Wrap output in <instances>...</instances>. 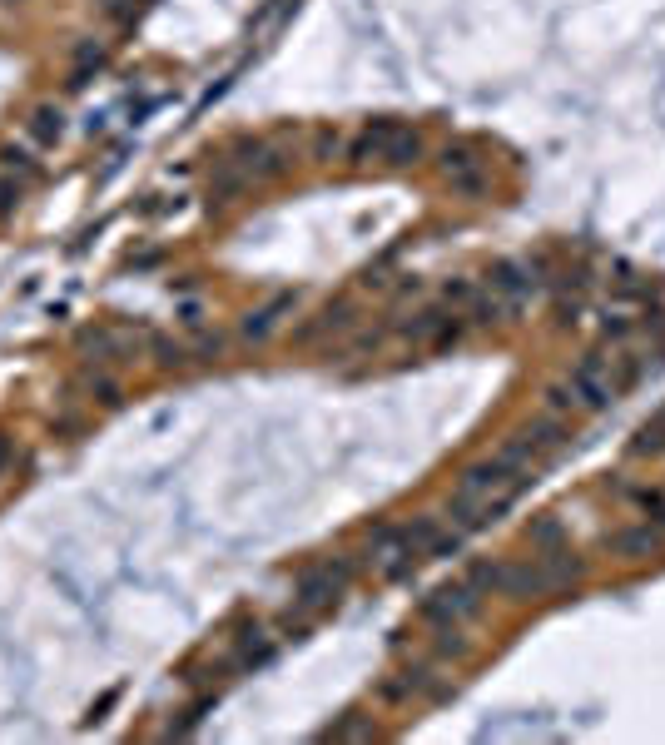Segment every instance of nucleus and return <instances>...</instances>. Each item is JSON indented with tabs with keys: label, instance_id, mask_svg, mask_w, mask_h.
Segmentation results:
<instances>
[{
	"label": "nucleus",
	"instance_id": "1",
	"mask_svg": "<svg viewBox=\"0 0 665 745\" xmlns=\"http://www.w3.org/2000/svg\"><path fill=\"white\" fill-rule=\"evenodd\" d=\"M636 378V363H626V358H601V353H586L576 368H571V398H576V408H586V413H606L616 398H621V388Z\"/></svg>",
	"mask_w": 665,
	"mask_h": 745
},
{
	"label": "nucleus",
	"instance_id": "2",
	"mask_svg": "<svg viewBox=\"0 0 665 745\" xmlns=\"http://www.w3.org/2000/svg\"><path fill=\"white\" fill-rule=\"evenodd\" d=\"M343 587H348V562H318L293 582V601H298V611H318V606L338 601Z\"/></svg>",
	"mask_w": 665,
	"mask_h": 745
},
{
	"label": "nucleus",
	"instance_id": "3",
	"mask_svg": "<svg viewBox=\"0 0 665 745\" xmlns=\"http://www.w3.org/2000/svg\"><path fill=\"white\" fill-rule=\"evenodd\" d=\"M437 164H442V179H447L452 194H462V199H482L487 194V164L467 145H447Z\"/></svg>",
	"mask_w": 665,
	"mask_h": 745
},
{
	"label": "nucleus",
	"instance_id": "4",
	"mask_svg": "<svg viewBox=\"0 0 665 745\" xmlns=\"http://www.w3.org/2000/svg\"><path fill=\"white\" fill-rule=\"evenodd\" d=\"M487 289L502 298L507 308L527 303V298L541 289V279H536V264H522V259H502V264H492V269H487Z\"/></svg>",
	"mask_w": 665,
	"mask_h": 745
},
{
	"label": "nucleus",
	"instance_id": "5",
	"mask_svg": "<svg viewBox=\"0 0 665 745\" xmlns=\"http://www.w3.org/2000/svg\"><path fill=\"white\" fill-rule=\"evenodd\" d=\"M482 606V596L472 582H457V587H437V592L422 601V616L427 621H437V626H462L472 611Z\"/></svg>",
	"mask_w": 665,
	"mask_h": 745
},
{
	"label": "nucleus",
	"instance_id": "6",
	"mask_svg": "<svg viewBox=\"0 0 665 745\" xmlns=\"http://www.w3.org/2000/svg\"><path fill=\"white\" fill-rule=\"evenodd\" d=\"M412 557H417V552H412V542H407L402 527H378V532H373V562H378L383 577H407Z\"/></svg>",
	"mask_w": 665,
	"mask_h": 745
},
{
	"label": "nucleus",
	"instance_id": "7",
	"mask_svg": "<svg viewBox=\"0 0 665 745\" xmlns=\"http://www.w3.org/2000/svg\"><path fill=\"white\" fill-rule=\"evenodd\" d=\"M606 542H611V552H616V557H626V562L661 557V547H665V537L651 527V522H646V527H621V532H611Z\"/></svg>",
	"mask_w": 665,
	"mask_h": 745
},
{
	"label": "nucleus",
	"instance_id": "8",
	"mask_svg": "<svg viewBox=\"0 0 665 745\" xmlns=\"http://www.w3.org/2000/svg\"><path fill=\"white\" fill-rule=\"evenodd\" d=\"M497 592L517 596V601H527V596H546V592H551V582H546L541 557H536V562H512V567H502V587H497Z\"/></svg>",
	"mask_w": 665,
	"mask_h": 745
},
{
	"label": "nucleus",
	"instance_id": "9",
	"mask_svg": "<svg viewBox=\"0 0 665 745\" xmlns=\"http://www.w3.org/2000/svg\"><path fill=\"white\" fill-rule=\"evenodd\" d=\"M293 303H298V294H273L264 308H254V313L239 323V328H244V338H254V343H259V338H268V333L283 323V313H293Z\"/></svg>",
	"mask_w": 665,
	"mask_h": 745
},
{
	"label": "nucleus",
	"instance_id": "10",
	"mask_svg": "<svg viewBox=\"0 0 665 745\" xmlns=\"http://www.w3.org/2000/svg\"><path fill=\"white\" fill-rule=\"evenodd\" d=\"M427 154V145H422V135L412 130V125H393L388 130V145H383V164H393V169H412L417 159Z\"/></svg>",
	"mask_w": 665,
	"mask_h": 745
},
{
	"label": "nucleus",
	"instance_id": "11",
	"mask_svg": "<svg viewBox=\"0 0 665 745\" xmlns=\"http://www.w3.org/2000/svg\"><path fill=\"white\" fill-rule=\"evenodd\" d=\"M278 656V641L268 636L264 626H249L244 636H239V646H234V661L244 666V671H259V666H268Z\"/></svg>",
	"mask_w": 665,
	"mask_h": 745
},
{
	"label": "nucleus",
	"instance_id": "12",
	"mask_svg": "<svg viewBox=\"0 0 665 745\" xmlns=\"http://www.w3.org/2000/svg\"><path fill=\"white\" fill-rule=\"evenodd\" d=\"M25 130H30V140L45 149H55L65 140V110L60 105H35L30 110V120H25Z\"/></svg>",
	"mask_w": 665,
	"mask_h": 745
},
{
	"label": "nucleus",
	"instance_id": "13",
	"mask_svg": "<svg viewBox=\"0 0 665 745\" xmlns=\"http://www.w3.org/2000/svg\"><path fill=\"white\" fill-rule=\"evenodd\" d=\"M100 70H105V45L100 40H80L75 45V60H70V90H85Z\"/></svg>",
	"mask_w": 665,
	"mask_h": 745
},
{
	"label": "nucleus",
	"instance_id": "14",
	"mask_svg": "<svg viewBox=\"0 0 665 745\" xmlns=\"http://www.w3.org/2000/svg\"><path fill=\"white\" fill-rule=\"evenodd\" d=\"M522 438H527L541 457H546V452H561V447L571 443V433H566L556 418H536V423H527V428H522Z\"/></svg>",
	"mask_w": 665,
	"mask_h": 745
},
{
	"label": "nucleus",
	"instance_id": "15",
	"mask_svg": "<svg viewBox=\"0 0 665 745\" xmlns=\"http://www.w3.org/2000/svg\"><path fill=\"white\" fill-rule=\"evenodd\" d=\"M343 328H353V303H343V298H338V303H328V308L318 313V323H308L298 338L308 343V338H318V333H343Z\"/></svg>",
	"mask_w": 665,
	"mask_h": 745
},
{
	"label": "nucleus",
	"instance_id": "16",
	"mask_svg": "<svg viewBox=\"0 0 665 745\" xmlns=\"http://www.w3.org/2000/svg\"><path fill=\"white\" fill-rule=\"evenodd\" d=\"M244 184H249L244 169H239V174H234V169H219V174L209 179V204H234V199L244 194Z\"/></svg>",
	"mask_w": 665,
	"mask_h": 745
},
{
	"label": "nucleus",
	"instance_id": "17",
	"mask_svg": "<svg viewBox=\"0 0 665 745\" xmlns=\"http://www.w3.org/2000/svg\"><path fill=\"white\" fill-rule=\"evenodd\" d=\"M373 736H378V726L368 716H343L338 726L323 731V741H373Z\"/></svg>",
	"mask_w": 665,
	"mask_h": 745
},
{
	"label": "nucleus",
	"instance_id": "18",
	"mask_svg": "<svg viewBox=\"0 0 665 745\" xmlns=\"http://www.w3.org/2000/svg\"><path fill=\"white\" fill-rule=\"evenodd\" d=\"M447 318H452V313H442V308H427V313H417L412 323H402V333H407V338H422V343H432V338L447 328Z\"/></svg>",
	"mask_w": 665,
	"mask_h": 745
},
{
	"label": "nucleus",
	"instance_id": "19",
	"mask_svg": "<svg viewBox=\"0 0 665 745\" xmlns=\"http://www.w3.org/2000/svg\"><path fill=\"white\" fill-rule=\"evenodd\" d=\"M80 353H95L100 363H110L120 353V338L110 328H95V333H80Z\"/></svg>",
	"mask_w": 665,
	"mask_h": 745
},
{
	"label": "nucleus",
	"instance_id": "20",
	"mask_svg": "<svg viewBox=\"0 0 665 745\" xmlns=\"http://www.w3.org/2000/svg\"><path fill=\"white\" fill-rule=\"evenodd\" d=\"M0 169H5L10 179H15V174H20V179H35V174H40V164H35L25 149H15V145L0 149Z\"/></svg>",
	"mask_w": 665,
	"mask_h": 745
},
{
	"label": "nucleus",
	"instance_id": "21",
	"mask_svg": "<svg viewBox=\"0 0 665 745\" xmlns=\"http://www.w3.org/2000/svg\"><path fill=\"white\" fill-rule=\"evenodd\" d=\"M631 452L636 457H651V452H665V418H656V423H646L636 438H631Z\"/></svg>",
	"mask_w": 665,
	"mask_h": 745
},
{
	"label": "nucleus",
	"instance_id": "22",
	"mask_svg": "<svg viewBox=\"0 0 665 745\" xmlns=\"http://www.w3.org/2000/svg\"><path fill=\"white\" fill-rule=\"evenodd\" d=\"M527 537H532L536 547H561L566 542V527H561V517H536Z\"/></svg>",
	"mask_w": 665,
	"mask_h": 745
},
{
	"label": "nucleus",
	"instance_id": "23",
	"mask_svg": "<svg viewBox=\"0 0 665 745\" xmlns=\"http://www.w3.org/2000/svg\"><path fill=\"white\" fill-rule=\"evenodd\" d=\"M467 582H472L477 592H497V587H502V562H472Z\"/></svg>",
	"mask_w": 665,
	"mask_h": 745
},
{
	"label": "nucleus",
	"instance_id": "24",
	"mask_svg": "<svg viewBox=\"0 0 665 745\" xmlns=\"http://www.w3.org/2000/svg\"><path fill=\"white\" fill-rule=\"evenodd\" d=\"M477 294H482V289H477V284H467V279H452V284L442 289V298H447L452 308H462V313H467V308L477 303Z\"/></svg>",
	"mask_w": 665,
	"mask_h": 745
},
{
	"label": "nucleus",
	"instance_id": "25",
	"mask_svg": "<svg viewBox=\"0 0 665 745\" xmlns=\"http://www.w3.org/2000/svg\"><path fill=\"white\" fill-rule=\"evenodd\" d=\"M154 358L164 368H179V363H189V348L184 343H169V338H154Z\"/></svg>",
	"mask_w": 665,
	"mask_h": 745
},
{
	"label": "nucleus",
	"instance_id": "26",
	"mask_svg": "<svg viewBox=\"0 0 665 745\" xmlns=\"http://www.w3.org/2000/svg\"><path fill=\"white\" fill-rule=\"evenodd\" d=\"M90 398H95V403H105V408H120V403H125L120 383H110V378H90Z\"/></svg>",
	"mask_w": 665,
	"mask_h": 745
},
{
	"label": "nucleus",
	"instance_id": "27",
	"mask_svg": "<svg viewBox=\"0 0 665 745\" xmlns=\"http://www.w3.org/2000/svg\"><path fill=\"white\" fill-rule=\"evenodd\" d=\"M462 651H467L462 631L457 626H437V656H462Z\"/></svg>",
	"mask_w": 665,
	"mask_h": 745
},
{
	"label": "nucleus",
	"instance_id": "28",
	"mask_svg": "<svg viewBox=\"0 0 665 745\" xmlns=\"http://www.w3.org/2000/svg\"><path fill=\"white\" fill-rule=\"evenodd\" d=\"M15 204H20V184H15L10 174H0V219H10Z\"/></svg>",
	"mask_w": 665,
	"mask_h": 745
},
{
	"label": "nucleus",
	"instance_id": "29",
	"mask_svg": "<svg viewBox=\"0 0 665 745\" xmlns=\"http://www.w3.org/2000/svg\"><path fill=\"white\" fill-rule=\"evenodd\" d=\"M407 696H412L407 676H398V681H383V686H378V701H388V706H393V701H407Z\"/></svg>",
	"mask_w": 665,
	"mask_h": 745
},
{
	"label": "nucleus",
	"instance_id": "30",
	"mask_svg": "<svg viewBox=\"0 0 665 745\" xmlns=\"http://www.w3.org/2000/svg\"><path fill=\"white\" fill-rule=\"evenodd\" d=\"M631 502L646 507V512H665V497L661 492H651V487H631Z\"/></svg>",
	"mask_w": 665,
	"mask_h": 745
},
{
	"label": "nucleus",
	"instance_id": "31",
	"mask_svg": "<svg viewBox=\"0 0 665 745\" xmlns=\"http://www.w3.org/2000/svg\"><path fill=\"white\" fill-rule=\"evenodd\" d=\"M546 408H551V413H571V408H576L571 388H546Z\"/></svg>",
	"mask_w": 665,
	"mask_h": 745
},
{
	"label": "nucleus",
	"instance_id": "32",
	"mask_svg": "<svg viewBox=\"0 0 665 745\" xmlns=\"http://www.w3.org/2000/svg\"><path fill=\"white\" fill-rule=\"evenodd\" d=\"M194 353H199V358H219V353H224V338H219V333H204V338L194 343Z\"/></svg>",
	"mask_w": 665,
	"mask_h": 745
},
{
	"label": "nucleus",
	"instance_id": "33",
	"mask_svg": "<svg viewBox=\"0 0 665 745\" xmlns=\"http://www.w3.org/2000/svg\"><path fill=\"white\" fill-rule=\"evenodd\" d=\"M10 452H15V443L0 433V477H5V467H10Z\"/></svg>",
	"mask_w": 665,
	"mask_h": 745
},
{
	"label": "nucleus",
	"instance_id": "34",
	"mask_svg": "<svg viewBox=\"0 0 665 745\" xmlns=\"http://www.w3.org/2000/svg\"><path fill=\"white\" fill-rule=\"evenodd\" d=\"M179 318H184V328H199V308H194V303H184V313H179Z\"/></svg>",
	"mask_w": 665,
	"mask_h": 745
},
{
	"label": "nucleus",
	"instance_id": "35",
	"mask_svg": "<svg viewBox=\"0 0 665 745\" xmlns=\"http://www.w3.org/2000/svg\"><path fill=\"white\" fill-rule=\"evenodd\" d=\"M661 418H665V408H661Z\"/></svg>",
	"mask_w": 665,
	"mask_h": 745
},
{
	"label": "nucleus",
	"instance_id": "36",
	"mask_svg": "<svg viewBox=\"0 0 665 745\" xmlns=\"http://www.w3.org/2000/svg\"><path fill=\"white\" fill-rule=\"evenodd\" d=\"M10 5H15V0H10Z\"/></svg>",
	"mask_w": 665,
	"mask_h": 745
},
{
	"label": "nucleus",
	"instance_id": "37",
	"mask_svg": "<svg viewBox=\"0 0 665 745\" xmlns=\"http://www.w3.org/2000/svg\"><path fill=\"white\" fill-rule=\"evenodd\" d=\"M661 517H665V512H661Z\"/></svg>",
	"mask_w": 665,
	"mask_h": 745
}]
</instances>
